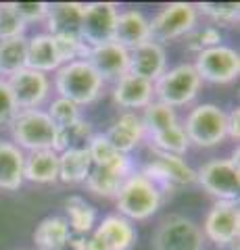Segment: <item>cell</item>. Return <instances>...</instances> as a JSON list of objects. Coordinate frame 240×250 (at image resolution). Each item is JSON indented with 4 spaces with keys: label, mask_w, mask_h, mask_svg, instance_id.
<instances>
[{
    "label": "cell",
    "mask_w": 240,
    "mask_h": 250,
    "mask_svg": "<svg viewBox=\"0 0 240 250\" xmlns=\"http://www.w3.org/2000/svg\"><path fill=\"white\" fill-rule=\"evenodd\" d=\"M115 205L121 217L128 221H146L163 205V192L140 171H131L119 186Z\"/></svg>",
    "instance_id": "6da1fadb"
},
{
    "label": "cell",
    "mask_w": 240,
    "mask_h": 250,
    "mask_svg": "<svg viewBox=\"0 0 240 250\" xmlns=\"http://www.w3.org/2000/svg\"><path fill=\"white\" fill-rule=\"evenodd\" d=\"M55 90L61 98H67L77 106L96 103L105 90V82L86 59L71 61L55 71Z\"/></svg>",
    "instance_id": "7a4b0ae2"
},
{
    "label": "cell",
    "mask_w": 240,
    "mask_h": 250,
    "mask_svg": "<svg viewBox=\"0 0 240 250\" xmlns=\"http://www.w3.org/2000/svg\"><path fill=\"white\" fill-rule=\"evenodd\" d=\"M13 144L19 146L23 152L34 150H55L57 125L52 123L48 113L42 108H27L19 111L9 123Z\"/></svg>",
    "instance_id": "3957f363"
},
{
    "label": "cell",
    "mask_w": 240,
    "mask_h": 250,
    "mask_svg": "<svg viewBox=\"0 0 240 250\" xmlns=\"http://www.w3.org/2000/svg\"><path fill=\"white\" fill-rule=\"evenodd\" d=\"M182 127L190 146L215 148L228 140V113L218 104H196L188 113Z\"/></svg>",
    "instance_id": "277c9868"
},
{
    "label": "cell",
    "mask_w": 240,
    "mask_h": 250,
    "mask_svg": "<svg viewBox=\"0 0 240 250\" xmlns=\"http://www.w3.org/2000/svg\"><path fill=\"white\" fill-rule=\"evenodd\" d=\"M203 80L198 77L196 69L192 62H180L159 77L153 83L154 100L163 104H169L172 108L186 106L198 96Z\"/></svg>",
    "instance_id": "5b68a950"
},
{
    "label": "cell",
    "mask_w": 240,
    "mask_h": 250,
    "mask_svg": "<svg viewBox=\"0 0 240 250\" xmlns=\"http://www.w3.org/2000/svg\"><path fill=\"white\" fill-rule=\"evenodd\" d=\"M196 184L209 192L215 200L238 202L240 190V169H238V150L232 159H211L196 171Z\"/></svg>",
    "instance_id": "8992f818"
},
{
    "label": "cell",
    "mask_w": 240,
    "mask_h": 250,
    "mask_svg": "<svg viewBox=\"0 0 240 250\" xmlns=\"http://www.w3.org/2000/svg\"><path fill=\"white\" fill-rule=\"evenodd\" d=\"M140 173L149 177L163 194L177 192V190H182V188L196 184L195 169H192L182 156L165 154V152H157V150H153L151 161L146 163Z\"/></svg>",
    "instance_id": "52a82bcc"
},
{
    "label": "cell",
    "mask_w": 240,
    "mask_h": 250,
    "mask_svg": "<svg viewBox=\"0 0 240 250\" xmlns=\"http://www.w3.org/2000/svg\"><path fill=\"white\" fill-rule=\"evenodd\" d=\"M205 238L198 225L184 215H167L153 233V250H203Z\"/></svg>",
    "instance_id": "ba28073f"
},
{
    "label": "cell",
    "mask_w": 240,
    "mask_h": 250,
    "mask_svg": "<svg viewBox=\"0 0 240 250\" xmlns=\"http://www.w3.org/2000/svg\"><path fill=\"white\" fill-rule=\"evenodd\" d=\"M203 238L218 248L238 250L240 238V208L238 202L215 200L203 221Z\"/></svg>",
    "instance_id": "9c48e42d"
},
{
    "label": "cell",
    "mask_w": 240,
    "mask_h": 250,
    "mask_svg": "<svg viewBox=\"0 0 240 250\" xmlns=\"http://www.w3.org/2000/svg\"><path fill=\"white\" fill-rule=\"evenodd\" d=\"M198 13L190 2H169L153 19H149L151 40L163 46L165 42L184 38L188 31L196 27Z\"/></svg>",
    "instance_id": "30bf717a"
},
{
    "label": "cell",
    "mask_w": 240,
    "mask_h": 250,
    "mask_svg": "<svg viewBox=\"0 0 240 250\" xmlns=\"http://www.w3.org/2000/svg\"><path fill=\"white\" fill-rule=\"evenodd\" d=\"M195 69L198 77L209 83H230L240 75V54L226 44L196 54Z\"/></svg>",
    "instance_id": "8fae6325"
},
{
    "label": "cell",
    "mask_w": 240,
    "mask_h": 250,
    "mask_svg": "<svg viewBox=\"0 0 240 250\" xmlns=\"http://www.w3.org/2000/svg\"><path fill=\"white\" fill-rule=\"evenodd\" d=\"M6 83L13 92V98L17 103L19 111L27 108H40L50 96L52 83L46 73L34 71V69H21L15 75L6 77Z\"/></svg>",
    "instance_id": "7c38bea8"
},
{
    "label": "cell",
    "mask_w": 240,
    "mask_h": 250,
    "mask_svg": "<svg viewBox=\"0 0 240 250\" xmlns=\"http://www.w3.org/2000/svg\"><path fill=\"white\" fill-rule=\"evenodd\" d=\"M119 9L113 2H92L86 4L80 25V36L90 48L113 40L115 21H117Z\"/></svg>",
    "instance_id": "4fadbf2b"
},
{
    "label": "cell",
    "mask_w": 240,
    "mask_h": 250,
    "mask_svg": "<svg viewBox=\"0 0 240 250\" xmlns=\"http://www.w3.org/2000/svg\"><path fill=\"white\" fill-rule=\"evenodd\" d=\"M86 61L94 67V71L100 75V80L105 83L111 82L115 83L128 73L130 67V50L119 46L117 42H105L98 46H92Z\"/></svg>",
    "instance_id": "5bb4252c"
},
{
    "label": "cell",
    "mask_w": 240,
    "mask_h": 250,
    "mask_svg": "<svg viewBox=\"0 0 240 250\" xmlns=\"http://www.w3.org/2000/svg\"><path fill=\"white\" fill-rule=\"evenodd\" d=\"M167 71V52L165 46H161L157 42H144L140 46L130 50V67L128 73L138 75L142 80L157 82L161 75Z\"/></svg>",
    "instance_id": "9a60e30c"
},
{
    "label": "cell",
    "mask_w": 240,
    "mask_h": 250,
    "mask_svg": "<svg viewBox=\"0 0 240 250\" xmlns=\"http://www.w3.org/2000/svg\"><path fill=\"white\" fill-rule=\"evenodd\" d=\"M111 98L123 111L136 113V108H146L154 100L153 82L142 80V77H138V75L126 73L113 83Z\"/></svg>",
    "instance_id": "2e32d148"
},
{
    "label": "cell",
    "mask_w": 240,
    "mask_h": 250,
    "mask_svg": "<svg viewBox=\"0 0 240 250\" xmlns=\"http://www.w3.org/2000/svg\"><path fill=\"white\" fill-rule=\"evenodd\" d=\"M105 138L111 142L113 148H117L119 152L130 154L131 150H136L140 142L146 140V129L142 123V117L131 111H123L117 119H115L109 129H107Z\"/></svg>",
    "instance_id": "e0dca14e"
},
{
    "label": "cell",
    "mask_w": 240,
    "mask_h": 250,
    "mask_svg": "<svg viewBox=\"0 0 240 250\" xmlns=\"http://www.w3.org/2000/svg\"><path fill=\"white\" fill-rule=\"evenodd\" d=\"M151 40V27L149 19L142 11L128 9L119 11L117 21H115V31H113V42H117L123 48H136L144 42Z\"/></svg>",
    "instance_id": "ac0fdd59"
},
{
    "label": "cell",
    "mask_w": 240,
    "mask_h": 250,
    "mask_svg": "<svg viewBox=\"0 0 240 250\" xmlns=\"http://www.w3.org/2000/svg\"><path fill=\"white\" fill-rule=\"evenodd\" d=\"M92 233L107 246V250H131L138 238L134 223L121 215H107L96 223Z\"/></svg>",
    "instance_id": "d6986e66"
},
{
    "label": "cell",
    "mask_w": 240,
    "mask_h": 250,
    "mask_svg": "<svg viewBox=\"0 0 240 250\" xmlns=\"http://www.w3.org/2000/svg\"><path fill=\"white\" fill-rule=\"evenodd\" d=\"M88 152L92 159V167L113 171V173L123 175V177H128L131 173L130 156L119 152L117 148H113L109 140L105 138V134H94V138H92V142L88 146Z\"/></svg>",
    "instance_id": "ffe728a7"
},
{
    "label": "cell",
    "mask_w": 240,
    "mask_h": 250,
    "mask_svg": "<svg viewBox=\"0 0 240 250\" xmlns=\"http://www.w3.org/2000/svg\"><path fill=\"white\" fill-rule=\"evenodd\" d=\"M63 65L59 59L55 40L50 34H34L32 38H27V69L40 73H55L57 69Z\"/></svg>",
    "instance_id": "44dd1931"
},
{
    "label": "cell",
    "mask_w": 240,
    "mask_h": 250,
    "mask_svg": "<svg viewBox=\"0 0 240 250\" xmlns=\"http://www.w3.org/2000/svg\"><path fill=\"white\" fill-rule=\"evenodd\" d=\"M23 179H27L32 184H42V186L59 182V152L55 150L25 152Z\"/></svg>",
    "instance_id": "7402d4cb"
},
{
    "label": "cell",
    "mask_w": 240,
    "mask_h": 250,
    "mask_svg": "<svg viewBox=\"0 0 240 250\" xmlns=\"http://www.w3.org/2000/svg\"><path fill=\"white\" fill-rule=\"evenodd\" d=\"M86 4L82 2H57L48 6L46 15V34H80L82 17Z\"/></svg>",
    "instance_id": "603a6c76"
},
{
    "label": "cell",
    "mask_w": 240,
    "mask_h": 250,
    "mask_svg": "<svg viewBox=\"0 0 240 250\" xmlns=\"http://www.w3.org/2000/svg\"><path fill=\"white\" fill-rule=\"evenodd\" d=\"M71 238L73 233L69 229L67 219L59 215L42 219L34 231V244L38 250H65Z\"/></svg>",
    "instance_id": "cb8c5ba5"
},
{
    "label": "cell",
    "mask_w": 240,
    "mask_h": 250,
    "mask_svg": "<svg viewBox=\"0 0 240 250\" xmlns=\"http://www.w3.org/2000/svg\"><path fill=\"white\" fill-rule=\"evenodd\" d=\"M25 152L9 140H0V190H19L23 179Z\"/></svg>",
    "instance_id": "d4e9b609"
},
{
    "label": "cell",
    "mask_w": 240,
    "mask_h": 250,
    "mask_svg": "<svg viewBox=\"0 0 240 250\" xmlns=\"http://www.w3.org/2000/svg\"><path fill=\"white\" fill-rule=\"evenodd\" d=\"M92 138H94V127L92 123L77 119L73 123L61 125L57 127V140H55V152H65V150H86L90 146Z\"/></svg>",
    "instance_id": "484cf974"
},
{
    "label": "cell",
    "mask_w": 240,
    "mask_h": 250,
    "mask_svg": "<svg viewBox=\"0 0 240 250\" xmlns=\"http://www.w3.org/2000/svg\"><path fill=\"white\" fill-rule=\"evenodd\" d=\"M92 169V159L86 150H65L59 152V182L67 186L84 184Z\"/></svg>",
    "instance_id": "4316f807"
},
{
    "label": "cell",
    "mask_w": 240,
    "mask_h": 250,
    "mask_svg": "<svg viewBox=\"0 0 240 250\" xmlns=\"http://www.w3.org/2000/svg\"><path fill=\"white\" fill-rule=\"evenodd\" d=\"M65 213L69 229L75 231V236H86L92 233L98 223V210L86 202L82 196H69L65 200Z\"/></svg>",
    "instance_id": "83f0119b"
},
{
    "label": "cell",
    "mask_w": 240,
    "mask_h": 250,
    "mask_svg": "<svg viewBox=\"0 0 240 250\" xmlns=\"http://www.w3.org/2000/svg\"><path fill=\"white\" fill-rule=\"evenodd\" d=\"M27 67V38H11L0 40V75L2 80L15 75L17 71Z\"/></svg>",
    "instance_id": "f1b7e54d"
},
{
    "label": "cell",
    "mask_w": 240,
    "mask_h": 250,
    "mask_svg": "<svg viewBox=\"0 0 240 250\" xmlns=\"http://www.w3.org/2000/svg\"><path fill=\"white\" fill-rule=\"evenodd\" d=\"M151 142V148L157 152H165V154H175V156H184L188 152L190 142L188 136L182 127V123H175L172 127H167L163 131H157L153 136H146Z\"/></svg>",
    "instance_id": "f546056e"
},
{
    "label": "cell",
    "mask_w": 240,
    "mask_h": 250,
    "mask_svg": "<svg viewBox=\"0 0 240 250\" xmlns=\"http://www.w3.org/2000/svg\"><path fill=\"white\" fill-rule=\"evenodd\" d=\"M140 117H142L146 136H153V134H157V131H163L167 127H172V125L180 123L175 108L159 103V100H153V103L144 108V113Z\"/></svg>",
    "instance_id": "4dcf8cb0"
},
{
    "label": "cell",
    "mask_w": 240,
    "mask_h": 250,
    "mask_svg": "<svg viewBox=\"0 0 240 250\" xmlns=\"http://www.w3.org/2000/svg\"><path fill=\"white\" fill-rule=\"evenodd\" d=\"M123 175H117L113 171H107V169H98V167H92L90 173L86 177L84 186L94 194V196H100V198H113L117 196L119 192V186L123 182Z\"/></svg>",
    "instance_id": "1f68e13d"
},
{
    "label": "cell",
    "mask_w": 240,
    "mask_h": 250,
    "mask_svg": "<svg viewBox=\"0 0 240 250\" xmlns=\"http://www.w3.org/2000/svg\"><path fill=\"white\" fill-rule=\"evenodd\" d=\"M52 40H55L59 59L63 65L65 62H71V61L86 59L88 52H90V46L82 40L80 34H55Z\"/></svg>",
    "instance_id": "d6a6232c"
},
{
    "label": "cell",
    "mask_w": 240,
    "mask_h": 250,
    "mask_svg": "<svg viewBox=\"0 0 240 250\" xmlns=\"http://www.w3.org/2000/svg\"><path fill=\"white\" fill-rule=\"evenodd\" d=\"M223 42V36L219 27H213V25H207V27H195L192 31L184 36V44L186 48L192 50V52H203L209 48H215Z\"/></svg>",
    "instance_id": "836d02e7"
},
{
    "label": "cell",
    "mask_w": 240,
    "mask_h": 250,
    "mask_svg": "<svg viewBox=\"0 0 240 250\" xmlns=\"http://www.w3.org/2000/svg\"><path fill=\"white\" fill-rule=\"evenodd\" d=\"M195 6H196V13H203L213 23H221V25H234L240 19L238 2H200Z\"/></svg>",
    "instance_id": "e575fe53"
},
{
    "label": "cell",
    "mask_w": 240,
    "mask_h": 250,
    "mask_svg": "<svg viewBox=\"0 0 240 250\" xmlns=\"http://www.w3.org/2000/svg\"><path fill=\"white\" fill-rule=\"evenodd\" d=\"M27 25L19 19L11 2H0V40H11V38L25 36Z\"/></svg>",
    "instance_id": "d590c367"
},
{
    "label": "cell",
    "mask_w": 240,
    "mask_h": 250,
    "mask_svg": "<svg viewBox=\"0 0 240 250\" xmlns=\"http://www.w3.org/2000/svg\"><path fill=\"white\" fill-rule=\"evenodd\" d=\"M46 113H48V117L52 119V123H55L57 127L82 119V106H77L75 103H71V100L61 98V96H57L48 104V111Z\"/></svg>",
    "instance_id": "8d00e7d4"
},
{
    "label": "cell",
    "mask_w": 240,
    "mask_h": 250,
    "mask_svg": "<svg viewBox=\"0 0 240 250\" xmlns=\"http://www.w3.org/2000/svg\"><path fill=\"white\" fill-rule=\"evenodd\" d=\"M15 13L19 15V19L29 25V23L36 21H46V15H48V2H11Z\"/></svg>",
    "instance_id": "74e56055"
},
{
    "label": "cell",
    "mask_w": 240,
    "mask_h": 250,
    "mask_svg": "<svg viewBox=\"0 0 240 250\" xmlns=\"http://www.w3.org/2000/svg\"><path fill=\"white\" fill-rule=\"evenodd\" d=\"M17 113H19V106L15 103L9 83L0 77V125H9Z\"/></svg>",
    "instance_id": "f35d334b"
},
{
    "label": "cell",
    "mask_w": 240,
    "mask_h": 250,
    "mask_svg": "<svg viewBox=\"0 0 240 250\" xmlns=\"http://www.w3.org/2000/svg\"><path fill=\"white\" fill-rule=\"evenodd\" d=\"M69 246L73 250H107V246L100 242L94 233H86V236H73Z\"/></svg>",
    "instance_id": "ab89813d"
},
{
    "label": "cell",
    "mask_w": 240,
    "mask_h": 250,
    "mask_svg": "<svg viewBox=\"0 0 240 250\" xmlns=\"http://www.w3.org/2000/svg\"><path fill=\"white\" fill-rule=\"evenodd\" d=\"M228 138L236 140L240 138V108H232V111L228 113Z\"/></svg>",
    "instance_id": "60d3db41"
}]
</instances>
